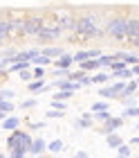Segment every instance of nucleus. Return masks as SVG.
<instances>
[{"label":"nucleus","instance_id":"obj_1","mask_svg":"<svg viewBox=\"0 0 139 158\" xmlns=\"http://www.w3.org/2000/svg\"><path fill=\"white\" fill-rule=\"evenodd\" d=\"M76 39H101L106 36V30L101 27V11H87L83 16H76L74 32Z\"/></svg>","mask_w":139,"mask_h":158},{"label":"nucleus","instance_id":"obj_2","mask_svg":"<svg viewBox=\"0 0 139 158\" xmlns=\"http://www.w3.org/2000/svg\"><path fill=\"white\" fill-rule=\"evenodd\" d=\"M63 36V27H61V20H58L56 16H52V14H45V18H43V27L38 32V39L43 43H52L56 39Z\"/></svg>","mask_w":139,"mask_h":158},{"label":"nucleus","instance_id":"obj_3","mask_svg":"<svg viewBox=\"0 0 139 158\" xmlns=\"http://www.w3.org/2000/svg\"><path fill=\"white\" fill-rule=\"evenodd\" d=\"M7 20H9V27H7V39H9V43H16V41L25 34V11L7 9Z\"/></svg>","mask_w":139,"mask_h":158},{"label":"nucleus","instance_id":"obj_4","mask_svg":"<svg viewBox=\"0 0 139 158\" xmlns=\"http://www.w3.org/2000/svg\"><path fill=\"white\" fill-rule=\"evenodd\" d=\"M126 27H128V16L123 14H114L103 23V30H106V36L117 39V41H123L126 39Z\"/></svg>","mask_w":139,"mask_h":158},{"label":"nucleus","instance_id":"obj_5","mask_svg":"<svg viewBox=\"0 0 139 158\" xmlns=\"http://www.w3.org/2000/svg\"><path fill=\"white\" fill-rule=\"evenodd\" d=\"M47 11H32V14H25V34L23 36L27 39H38V32L43 27V18H45Z\"/></svg>","mask_w":139,"mask_h":158},{"label":"nucleus","instance_id":"obj_6","mask_svg":"<svg viewBox=\"0 0 139 158\" xmlns=\"http://www.w3.org/2000/svg\"><path fill=\"white\" fill-rule=\"evenodd\" d=\"M32 135L27 131H20V129H14L9 131V138H7V147L9 149H23V152H29V147H32Z\"/></svg>","mask_w":139,"mask_h":158},{"label":"nucleus","instance_id":"obj_7","mask_svg":"<svg viewBox=\"0 0 139 158\" xmlns=\"http://www.w3.org/2000/svg\"><path fill=\"white\" fill-rule=\"evenodd\" d=\"M52 88H58V90H72V93H76L79 88H83L81 81H74V79H70V77H63V79H56V81L52 84Z\"/></svg>","mask_w":139,"mask_h":158},{"label":"nucleus","instance_id":"obj_8","mask_svg":"<svg viewBox=\"0 0 139 158\" xmlns=\"http://www.w3.org/2000/svg\"><path fill=\"white\" fill-rule=\"evenodd\" d=\"M123 127V118H117V115H110L103 127H101V133H112V131H119V129Z\"/></svg>","mask_w":139,"mask_h":158},{"label":"nucleus","instance_id":"obj_9","mask_svg":"<svg viewBox=\"0 0 139 158\" xmlns=\"http://www.w3.org/2000/svg\"><path fill=\"white\" fill-rule=\"evenodd\" d=\"M20 124H23V118L7 115L2 122H0V129H2V131H14V129H20Z\"/></svg>","mask_w":139,"mask_h":158},{"label":"nucleus","instance_id":"obj_10","mask_svg":"<svg viewBox=\"0 0 139 158\" xmlns=\"http://www.w3.org/2000/svg\"><path fill=\"white\" fill-rule=\"evenodd\" d=\"M47 152V142L43 140V138H36V140H32V147H29V156H43Z\"/></svg>","mask_w":139,"mask_h":158},{"label":"nucleus","instance_id":"obj_11","mask_svg":"<svg viewBox=\"0 0 139 158\" xmlns=\"http://www.w3.org/2000/svg\"><path fill=\"white\" fill-rule=\"evenodd\" d=\"M139 34V16H128V27H126V41Z\"/></svg>","mask_w":139,"mask_h":158},{"label":"nucleus","instance_id":"obj_12","mask_svg":"<svg viewBox=\"0 0 139 158\" xmlns=\"http://www.w3.org/2000/svg\"><path fill=\"white\" fill-rule=\"evenodd\" d=\"M72 63H74V59H72L70 52H63L61 56L52 59V66H56V68H72Z\"/></svg>","mask_w":139,"mask_h":158},{"label":"nucleus","instance_id":"obj_13","mask_svg":"<svg viewBox=\"0 0 139 158\" xmlns=\"http://www.w3.org/2000/svg\"><path fill=\"white\" fill-rule=\"evenodd\" d=\"M114 59H121V61H126L128 66H135V63H139V54L121 50V52H117V54H114Z\"/></svg>","mask_w":139,"mask_h":158},{"label":"nucleus","instance_id":"obj_14","mask_svg":"<svg viewBox=\"0 0 139 158\" xmlns=\"http://www.w3.org/2000/svg\"><path fill=\"white\" fill-rule=\"evenodd\" d=\"M43 88H45V79L34 77L32 81H27V90L29 93H43Z\"/></svg>","mask_w":139,"mask_h":158},{"label":"nucleus","instance_id":"obj_15","mask_svg":"<svg viewBox=\"0 0 139 158\" xmlns=\"http://www.w3.org/2000/svg\"><path fill=\"white\" fill-rule=\"evenodd\" d=\"M79 68H81L83 73H94V70H99V61L90 56V59H85V61L79 63Z\"/></svg>","mask_w":139,"mask_h":158},{"label":"nucleus","instance_id":"obj_16","mask_svg":"<svg viewBox=\"0 0 139 158\" xmlns=\"http://www.w3.org/2000/svg\"><path fill=\"white\" fill-rule=\"evenodd\" d=\"M41 52H43V54H47L49 59H56V56H61L65 50H63V48H58V45H45V48L41 50Z\"/></svg>","mask_w":139,"mask_h":158},{"label":"nucleus","instance_id":"obj_17","mask_svg":"<svg viewBox=\"0 0 139 158\" xmlns=\"http://www.w3.org/2000/svg\"><path fill=\"white\" fill-rule=\"evenodd\" d=\"M106 138H108V147H110V149H117V147H119L121 142H123V138H121V135L117 133V131H112V133H106Z\"/></svg>","mask_w":139,"mask_h":158},{"label":"nucleus","instance_id":"obj_18","mask_svg":"<svg viewBox=\"0 0 139 158\" xmlns=\"http://www.w3.org/2000/svg\"><path fill=\"white\" fill-rule=\"evenodd\" d=\"M137 88H139V81L133 77V79H128V81H126V88H123L119 95H133V93H137Z\"/></svg>","mask_w":139,"mask_h":158},{"label":"nucleus","instance_id":"obj_19","mask_svg":"<svg viewBox=\"0 0 139 158\" xmlns=\"http://www.w3.org/2000/svg\"><path fill=\"white\" fill-rule=\"evenodd\" d=\"M99 95L103 97V99H117V95H119V93H117L112 86H106V84H103V88L99 90Z\"/></svg>","mask_w":139,"mask_h":158},{"label":"nucleus","instance_id":"obj_20","mask_svg":"<svg viewBox=\"0 0 139 158\" xmlns=\"http://www.w3.org/2000/svg\"><path fill=\"white\" fill-rule=\"evenodd\" d=\"M114 77H117V79H123V81H128V79H133L135 75H133V70L126 66L123 70H117V73H112V79H114Z\"/></svg>","mask_w":139,"mask_h":158},{"label":"nucleus","instance_id":"obj_21","mask_svg":"<svg viewBox=\"0 0 139 158\" xmlns=\"http://www.w3.org/2000/svg\"><path fill=\"white\" fill-rule=\"evenodd\" d=\"M112 59H114V54H103V52H101V54L97 56V61H99V68H110Z\"/></svg>","mask_w":139,"mask_h":158},{"label":"nucleus","instance_id":"obj_22","mask_svg":"<svg viewBox=\"0 0 139 158\" xmlns=\"http://www.w3.org/2000/svg\"><path fill=\"white\" fill-rule=\"evenodd\" d=\"M110 115H112V113L108 111V109H103V111H92V120H97V122H106Z\"/></svg>","mask_w":139,"mask_h":158},{"label":"nucleus","instance_id":"obj_23","mask_svg":"<svg viewBox=\"0 0 139 158\" xmlns=\"http://www.w3.org/2000/svg\"><path fill=\"white\" fill-rule=\"evenodd\" d=\"M32 66H52V59H49L47 54H43V52H41V54L32 61Z\"/></svg>","mask_w":139,"mask_h":158},{"label":"nucleus","instance_id":"obj_24","mask_svg":"<svg viewBox=\"0 0 139 158\" xmlns=\"http://www.w3.org/2000/svg\"><path fill=\"white\" fill-rule=\"evenodd\" d=\"M126 118H139V106H123V120Z\"/></svg>","mask_w":139,"mask_h":158},{"label":"nucleus","instance_id":"obj_25","mask_svg":"<svg viewBox=\"0 0 139 158\" xmlns=\"http://www.w3.org/2000/svg\"><path fill=\"white\" fill-rule=\"evenodd\" d=\"M47 152H49V154H61V152H63V140H52V142L47 145Z\"/></svg>","mask_w":139,"mask_h":158},{"label":"nucleus","instance_id":"obj_26","mask_svg":"<svg viewBox=\"0 0 139 158\" xmlns=\"http://www.w3.org/2000/svg\"><path fill=\"white\" fill-rule=\"evenodd\" d=\"M110 79H112V75H108V73H99V75H94V77H92V84H101V86H103V84L110 81Z\"/></svg>","mask_w":139,"mask_h":158},{"label":"nucleus","instance_id":"obj_27","mask_svg":"<svg viewBox=\"0 0 139 158\" xmlns=\"http://www.w3.org/2000/svg\"><path fill=\"white\" fill-rule=\"evenodd\" d=\"M25 68H29V61H25V59L23 61L16 59V61H11V66H9V70H14V73H20V70H25Z\"/></svg>","mask_w":139,"mask_h":158},{"label":"nucleus","instance_id":"obj_28","mask_svg":"<svg viewBox=\"0 0 139 158\" xmlns=\"http://www.w3.org/2000/svg\"><path fill=\"white\" fill-rule=\"evenodd\" d=\"M72 97H74L72 90H58L56 88V93H54V99H63V102H68V99H72Z\"/></svg>","mask_w":139,"mask_h":158},{"label":"nucleus","instance_id":"obj_29","mask_svg":"<svg viewBox=\"0 0 139 158\" xmlns=\"http://www.w3.org/2000/svg\"><path fill=\"white\" fill-rule=\"evenodd\" d=\"M72 59H74V63H81L85 59H90V54H87V50H79V52L72 54Z\"/></svg>","mask_w":139,"mask_h":158},{"label":"nucleus","instance_id":"obj_30","mask_svg":"<svg viewBox=\"0 0 139 158\" xmlns=\"http://www.w3.org/2000/svg\"><path fill=\"white\" fill-rule=\"evenodd\" d=\"M0 111L14 113V102H11V99H0Z\"/></svg>","mask_w":139,"mask_h":158},{"label":"nucleus","instance_id":"obj_31","mask_svg":"<svg viewBox=\"0 0 139 158\" xmlns=\"http://www.w3.org/2000/svg\"><path fill=\"white\" fill-rule=\"evenodd\" d=\"M117 154H119V156H126V158H128V156H133V149H130V147L126 145V142H121V145L117 147Z\"/></svg>","mask_w":139,"mask_h":158},{"label":"nucleus","instance_id":"obj_32","mask_svg":"<svg viewBox=\"0 0 139 158\" xmlns=\"http://www.w3.org/2000/svg\"><path fill=\"white\" fill-rule=\"evenodd\" d=\"M18 79H20V81H32V79H34V75H32V70H29V68H25V70H20V73H18Z\"/></svg>","mask_w":139,"mask_h":158},{"label":"nucleus","instance_id":"obj_33","mask_svg":"<svg viewBox=\"0 0 139 158\" xmlns=\"http://www.w3.org/2000/svg\"><path fill=\"white\" fill-rule=\"evenodd\" d=\"M81 127L83 129H90L92 127V113H83V115H81Z\"/></svg>","mask_w":139,"mask_h":158},{"label":"nucleus","instance_id":"obj_34","mask_svg":"<svg viewBox=\"0 0 139 158\" xmlns=\"http://www.w3.org/2000/svg\"><path fill=\"white\" fill-rule=\"evenodd\" d=\"M83 75H85L83 70H72V68L68 70V77H70V79H74V81H81V77H83Z\"/></svg>","mask_w":139,"mask_h":158},{"label":"nucleus","instance_id":"obj_35","mask_svg":"<svg viewBox=\"0 0 139 158\" xmlns=\"http://www.w3.org/2000/svg\"><path fill=\"white\" fill-rule=\"evenodd\" d=\"M25 52H27V61L32 63V61L36 59V56L41 54V48H32V50H25Z\"/></svg>","mask_w":139,"mask_h":158},{"label":"nucleus","instance_id":"obj_36","mask_svg":"<svg viewBox=\"0 0 139 158\" xmlns=\"http://www.w3.org/2000/svg\"><path fill=\"white\" fill-rule=\"evenodd\" d=\"M38 104L36 99L32 97V99H25V102H20V109H25V111H29V109H34V106Z\"/></svg>","mask_w":139,"mask_h":158},{"label":"nucleus","instance_id":"obj_37","mask_svg":"<svg viewBox=\"0 0 139 158\" xmlns=\"http://www.w3.org/2000/svg\"><path fill=\"white\" fill-rule=\"evenodd\" d=\"M65 115V111H61V109H49L47 111V118L52 120V118H63Z\"/></svg>","mask_w":139,"mask_h":158},{"label":"nucleus","instance_id":"obj_38","mask_svg":"<svg viewBox=\"0 0 139 158\" xmlns=\"http://www.w3.org/2000/svg\"><path fill=\"white\" fill-rule=\"evenodd\" d=\"M32 75H34V77H38V79H43V77H45V66H34Z\"/></svg>","mask_w":139,"mask_h":158},{"label":"nucleus","instance_id":"obj_39","mask_svg":"<svg viewBox=\"0 0 139 158\" xmlns=\"http://www.w3.org/2000/svg\"><path fill=\"white\" fill-rule=\"evenodd\" d=\"M68 70H70V68H56V66H54L52 77H68Z\"/></svg>","mask_w":139,"mask_h":158},{"label":"nucleus","instance_id":"obj_40","mask_svg":"<svg viewBox=\"0 0 139 158\" xmlns=\"http://www.w3.org/2000/svg\"><path fill=\"white\" fill-rule=\"evenodd\" d=\"M103 109H108V102H94L90 106V111H103Z\"/></svg>","mask_w":139,"mask_h":158},{"label":"nucleus","instance_id":"obj_41","mask_svg":"<svg viewBox=\"0 0 139 158\" xmlns=\"http://www.w3.org/2000/svg\"><path fill=\"white\" fill-rule=\"evenodd\" d=\"M14 95H16V93H14V90H9V88H5V90H0V99H11Z\"/></svg>","mask_w":139,"mask_h":158},{"label":"nucleus","instance_id":"obj_42","mask_svg":"<svg viewBox=\"0 0 139 158\" xmlns=\"http://www.w3.org/2000/svg\"><path fill=\"white\" fill-rule=\"evenodd\" d=\"M65 106H68V104H65L63 99H52V109H61V111H65Z\"/></svg>","mask_w":139,"mask_h":158},{"label":"nucleus","instance_id":"obj_43","mask_svg":"<svg viewBox=\"0 0 139 158\" xmlns=\"http://www.w3.org/2000/svg\"><path fill=\"white\" fill-rule=\"evenodd\" d=\"M81 86H83V88H85V86H92V77L87 75V73H85V75L81 77Z\"/></svg>","mask_w":139,"mask_h":158},{"label":"nucleus","instance_id":"obj_44","mask_svg":"<svg viewBox=\"0 0 139 158\" xmlns=\"http://www.w3.org/2000/svg\"><path fill=\"white\" fill-rule=\"evenodd\" d=\"M9 43V39H7V30H0V48L7 45Z\"/></svg>","mask_w":139,"mask_h":158},{"label":"nucleus","instance_id":"obj_45","mask_svg":"<svg viewBox=\"0 0 139 158\" xmlns=\"http://www.w3.org/2000/svg\"><path fill=\"white\" fill-rule=\"evenodd\" d=\"M87 54H90L92 59H97V56L101 54V50H97V48H87Z\"/></svg>","mask_w":139,"mask_h":158},{"label":"nucleus","instance_id":"obj_46","mask_svg":"<svg viewBox=\"0 0 139 158\" xmlns=\"http://www.w3.org/2000/svg\"><path fill=\"white\" fill-rule=\"evenodd\" d=\"M128 43H130V45H133L135 50H139V34H137V36H133V39H130Z\"/></svg>","mask_w":139,"mask_h":158},{"label":"nucleus","instance_id":"obj_47","mask_svg":"<svg viewBox=\"0 0 139 158\" xmlns=\"http://www.w3.org/2000/svg\"><path fill=\"white\" fill-rule=\"evenodd\" d=\"M74 156L76 158H87V152H81V149H79V152H74Z\"/></svg>","mask_w":139,"mask_h":158},{"label":"nucleus","instance_id":"obj_48","mask_svg":"<svg viewBox=\"0 0 139 158\" xmlns=\"http://www.w3.org/2000/svg\"><path fill=\"white\" fill-rule=\"evenodd\" d=\"M130 70H133V75H135V77H139V63H135V66L130 68Z\"/></svg>","mask_w":139,"mask_h":158},{"label":"nucleus","instance_id":"obj_49","mask_svg":"<svg viewBox=\"0 0 139 158\" xmlns=\"http://www.w3.org/2000/svg\"><path fill=\"white\" fill-rule=\"evenodd\" d=\"M7 115H9V113H5V111H0V122H2V120H5Z\"/></svg>","mask_w":139,"mask_h":158},{"label":"nucleus","instance_id":"obj_50","mask_svg":"<svg viewBox=\"0 0 139 158\" xmlns=\"http://www.w3.org/2000/svg\"><path fill=\"white\" fill-rule=\"evenodd\" d=\"M133 145H137V147H139V135H137V138H133Z\"/></svg>","mask_w":139,"mask_h":158},{"label":"nucleus","instance_id":"obj_51","mask_svg":"<svg viewBox=\"0 0 139 158\" xmlns=\"http://www.w3.org/2000/svg\"><path fill=\"white\" fill-rule=\"evenodd\" d=\"M2 156H7V154H2V152H0V158H2Z\"/></svg>","mask_w":139,"mask_h":158},{"label":"nucleus","instance_id":"obj_52","mask_svg":"<svg viewBox=\"0 0 139 158\" xmlns=\"http://www.w3.org/2000/svg\"><path fill=\"white\" fill-rule=\"evenodd\" d=\"M137 131H139V124H137Z\"/></svg>","mask_w":139,"mask_h":158},{"label":"nucleus","instance_id":"obj_53","mask_svg":"<svg viewBox=\"0 0 139 158\" xmlns=\"http://www.w3.org/2000/svg\"><path fill=\"white\" fill-rule=\"evenodd\" d=\"M137 81H139V77H137Z\"/></svg>","mask_w":139,"mask_h":158}]
</instances>
